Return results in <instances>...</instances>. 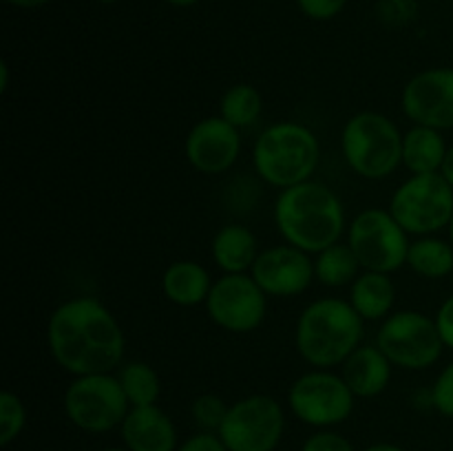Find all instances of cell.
Returning <instances> with one entry per match:
<instances>
[{
  "label": "cell",
  "instance_id": "1",
  "mask_svg": "<svg viewBox=\"0 0 453 451\" xmlns=\"http://www.w3.org/2000/svg\"><path fill=\"white\" fill-rule=\"evenodd\" d=\"M47 348L71 376L115 374L124 363L127 336L115 314L96 296H73L47 323Z\"/></svg>",
  "mask_w": 453,
  "mask_h": 451
},
{
  "label": "cell",
  "instance_id": "2",
  "mask_svg": "<svg viewBox=\"0 0 453 451\" xmlns=\"http://www.w3.org/2000/svg\"><path fill=\"white\" fill-rule=\"evenodd\" d=\"M273 217L283 241L308 255H319L332 243H339L348 228L339 195L317 180L281 190Z\"/></svg>",
  "mask_w": 453,
  "mask_h": 451
},
{
  "label": "cell",
  "instance_id": "3",
  "mask_svg": "<svg viewBox=\"0 0 453 451\" xmlns=\"http://www.w3.org/2000/svg\"><path fill=\"white\" fill-rule=\"evenodd\" d=\"M365 321L352 303L336 296L317 299L301 312L295 327L299 356L314 370H332L363 345Z\"/></svg>",
  "mask_w": 453,
  "mask_h": 451
},
{
  "label": "cell",
  "instance_id": "4",
  "mask_svg": "<svg viewBox=\"0 0 453 451\" xmlns=\"http://www.w3.org/2000/svg\"><path fill=\"white\" fill-rule=\"evenodd\" d=\"M321 162V144L310 126L292 119L270 124L252 146V166L268 186L279 190L312 180Z\"/></svg>",
  "mask_w": 453,
  "mask_h": 451
},
{
  "label": "cell",
  "instance_id": "5",
  "mask_svg": "<svg viewBox=\"0 0 453 451\" xmlns=\"http://www.w3.org/2000/svg\"><path fill=\"white\" fill-rule=\"evenodd\" d=\"M341 153L354 175L385 180L403 166V133L388 115L361 111L343 124Z\"/></svg>",
  "mask_w": 453,
  "mask_h": 451
},
{
  "label": "cell",
  "instance_id": "6",
  "mask_svg": "<svg viewBox=\"0 0 453 451\" xmlns=\"http://www.w3.org/2000/svg\"><path fill=\"white\" fill-rule=\"evenodd\" d=\"M66 420L84 433H106L122 427L131 411L127 394L115 374L73 376L62 396Z\"/></svg>",
  "mask_w": 453,
  "mask_h": 451
},
{
  "label": "cell",
  "instance_id": "7",
  "mask_svg": "<svg viewBox=\"0 0 453 451\" xmlns=\"http://www.w3.org/2000/svg\"><path fill=\"white\" fill-rule=\"evenodd\" d=\"M388 210L407 234L429 237L449 226L453 188L441 172L410 175L394 190Z\"/></svg>",
  "mask_w": 453,
  "mask_h": 451
},
{
  "label": "cell",
  "instance_id": "8",
  "mask_svg": "<svg viewBox=\"0 0 453 451\" xmlns=\"http://www.w3.org/2000/svg\"><path fill=\"white\" fill-rule=\"evenodd\" d=\"M376 345L394 367L410 371L436 365L445 349L436 321L418 310L389 314L376 332Z\"/></svg>",
  "mask_w": 453,
  "mask_h": 451
},
{
  "label": "cell",
  "instance_id": "9",
  "mask_svg": "<svg viewBox=\"0 0 453 451\" xmlns=\"http://www.w3.org/2000/svg\"><path fill=\"white\" fill-rule=\"evenodd\" d=\"M410 234L385 208H365L348 224V246L363 270L392 274L407 265Z\"/></svg>",
  "mask_w": 453,
  "mask_h": 451
},
{
  "label": "cell",
  "instance_id": "10",
  "mask_svg": "<svg viewBox=\"0 0 453 451\" xmlns=\"http://www.w3.org/2000/svg\"><path fill=\"white\" fill-rule=\"evenodd\" d=\"M357 396L332 370L301 374L288 389V407L296 420L314 429H332L354 414Z\"/></svg>",
  "mask_w": 453,
  "mask_h": 451
},
{
  "label": "cell",
  "instance_id": "11",
  "mask_svg": "<svg viewBox=\"0 0 453 451\" xmlns=\"http://www.w3.org/2000/svg\"><path fill=\"white\" fill-rule=\"evenodd\" d=\"M286 433V411L268 394H250L230 405L219 436L228 451H277Z\"/></svg>",
  "mask_w": 453,
  "mask_h": 451
},
{
  "label": "cell",
  "instance_id": "12",
  "mask_svg": "<svg viewBox=\"0 0 453 451\" xmlns=\"http://www.w3.org/2000/svg\"><path fill=\"white\" fill-rule=\"evenodd\" d=\"M206 312L217 327L234 334L255 332L268 314V294L252 274H221L206 299Z\"/></svg>",
  "mask_w": 453,
  "mask_h": 451
},
{
  "label": "cell",
  "instance_id": "13",
  "mask_svg": "<svg viewBox=\"0 0 453 451\" xmlns=\"http://www.w3.org/2000/svg\"><path fill=\"white\" fill-rule=\"evenodd\" d=\"M401 106L418 126L453 131V66H432L407 80Z\"/></svg>",
  "mask_w": 453,
  "mask_h": 451
},
{
  "label": "cell",
  "instance_id": "14",
  "mask_svg": "<svg viewBox=\"0 0 453 451\" xmlns=\"http://www.w3.org/2000/svg\"><path fill=\"white\" fill-rule=\"evenodd\" d=\"M250 274L265 294L279 299L303 294L317 279L312 256L290 243H279L261 250Z\"/></svg>",
  "mask_w": 453,
  "mask_h": 451
},
{
  "label": "cell",
  "instance_id": "15",
  "mask_svg": "<svg viewBox=\"0 0 453 451\" xmlns=\"http://www.w3.org/2000/svg\"><path fill=\"white\" fill-rule=\"evenodd\" d=\"M184 155L202 175L228 172L242 155V133L221 115L203 118L186 135Z\"/></svg>",
  "mask_w": 453,
  "mask_h": 451
},
{
  "label": "cell",
  "instance_id": "16",
  "mask_svg": "<svg viewBox=\"0 0 453 451\" xmlns=\"http://www.w3.org/2000/svg\"><path fill=\"white\" fill-rule=\"evenodd\" d=\"M119 436L128 451H177L180 447L175 423L159 405L131 407Z\"/></svg>",
  "mask_w": 453,
  "mask_h": 451
},
{
  "label": "cell",
  "instance_id": "17",
  "mask_svg": "<svg viewBox=\"0 0 453 451\" xmlns=\"http://www.w3.org/2000/svg\"><path fill=\"white\" fill-rule=\"evenodd\" d=\"M392 370L379 345H358L341 365V376L357 398H376L389 387Z\"/></svg>",
  "mask_w": 453,
  "mask_h": 451
},
{
  "label": "cell",
  "instance_id": "18",
  "mask_svg": "<svg viewBox=\"0 0 453 451\" xmlns=\"http://www.w3.org/2000/svg\"><path fill=\"white\" fill-rule=\"evenodd\" d=\"M259 241L248 226H221L211 243V255L224 274H248L259 256Z\"/></svg>",
  "mask_w": 453,
  "mask_h": 451
},
{
  "label": "cell",
  "instance_id": "19",
  "mask_svg": "<svg viewBox=\"0 0 453 451\" xmlns=\"http://www.w3.org/2000/svg\"><path fill=\"white\" fill-rule=\"evenodd\" d=\"M212 279L202 264L190 259L173 261L162 277V292L171 303L181 308H195L206 303L211 294Z\"/></svg>",
  "mask_w": 453,
  "mask_h": 451
},
{
  "label": "cell",
  "instance_id": "20",
  "mask_svg": "<svg viewBox=\"0 0 453 451\" xmlns=\"http://www.w3.org/2000/svg\"><path fill=\"white\" fill-rule=\"evenodd\" d=\"M349 303L363 321H385L392 314L396 287L389 274L363 270L349 286Z\"/></svg>",
  "mask_w": 453,
  "mask_h": 451
},
{
  "label": "cell",
  "instance_id": "21",
  "mask_svg": "<svg viewBox=\"0 0 453 451\" xmlns=\"http://www.w3.org/2000/svg\"><path fill=\"white\" fill-rule=\"evenodd\" d=\"M447 146L442 131L429 126H414L403 133V166L411 175H429L441 172L442 162L447 157Z\"/></svg>",
  "mask_w": 453,
  "mask_h": 451
},
{
  "label": "cell",
  "instance_id": "22",
  "mask_svg": "<svg viewBox=\"0 0 453 451\" xmlns=\"http://www.w3.org/2000/svg\"><path fill=\"white\" fill-rule=\"evenodd\" d=\"M407 265L418 277L438 281L453 272V246L451 241L438 239L434 234L418 237L410 243L407 250Z\"/></svg>",
  "mask_w": 453,
  "mask_h": 451
},
{
  "label": "cell",
  "instance_id": "23",
  "mask_svg": "<svg viewBox=\"0 0 453 451\" xmlns=\"http://www.w3.org/2000/svg\"><path fill=\"white\" fill-rule=\"evenodd\" d=\"M358 274H361V264L348 243H332L330 248L314 255V277L323 286H352Z\"/></svg>",
  "mask_w": 453,
  "mask_h": 451
},
{
  "label": "cell",
  "instance_id": "24",
  "mask_svg": "<svg viewBox=\"0 0 453 451\" xmlns=\"http://www.w3.org/2000/svg\"><path fill=\"white\" fill-rule=\"evenodd\" d=\"M115 376H118L131 407L157 405L159 396H162V380L153 365L144 361H128L122 363Z\"/></svg>",
  "mask_w": 453,
  "mask_h": 451
},
{
  "label": "cell",
  "instance_id": "25",
  "mask_svg": "<svg viewBox=\"0 0 453 451\" xmlns=\"http://www.w3.org/2000/svg\"><path fill=\"white\" fill-rule=\"evenodd\" d=\"M261 113H264V97L252 84H233L230 88H226L219 100V115L239 131L255 126Z\"/></svg>",
  "mask_w": 453,
  "mask_h": 451
},
{
  "label": "cell",
  "instance_id": "26",
  "mask_svg": "<svg viewBox=\"0 0 453 451\" xmlns=\"http://www.w3.org/2000/svg\"><path fill=\"white\" fill-rule=\"evenodd\" d=\"M27 427V407L13 392L0 394V445L9 447Z\"/></svg>",
  "mask_w": 453,
  "mask_h": 451
},
{
  "label": "cell",
  "instance_id": "27",
  "mask_svg": "<svg viewBox=\"0 0 453 451\" xmlns=\"http://www.w3.org/2000/svg\"><path fill=\"white\" fill-rule=\"evenodd\" d=\"M230 405L217 394H202L190 405V418L197 424L199 432L219 433L226 416H228Z\"/></svg>",
  "mask_w": 453,
  "mask_h": 451
},
{
  "label": "cell",
  "instance_id": "28",
  "mask_svg": "<svg viewBox=\"0 0 453 451\" xmlns=\"http://www.w3.org/2000/svg\"><path fill=\"white\" fill-rule=\"evenodd\" d=\"M429 398L438 414L453 420V361L447 363L441 374L436 376L432 389H429Z\"/></svg>",
  "mask_w": 453,
  "mask_h": 451
},
{
  "label": "cell",
  "instance_id": "29",
  "mask_svg": "<svg viewBox=\"0 0 453 451\" xmlns=\"http://www.w3.org/2000/svg\"><path fill=\"white\" fill-rule=\"evenodd\" d=\"M379 18L389 27L410 25L418 16V3L416 0H380Z\"/></svg>",
  "mask_w": 453,
  "mask_h": 451
},
{
  "label": "cell",
  "instance_id": "30",
  "mask_svg": "<svg viewBox=\"0 0 453 451\" xmlns=\"http://www.w3.org/2000/svg\"><path fill=\"white\" fill-rule=\"evenodd\" d=\"M301 451H357L352 440L345 438L343 433L334 432V429H317L305 438Z\"/></svg>",
  "mask_w": 453,
  "mask_h": 451
},
{
  "label": "cell",
  "instance_id": "31",
  "mask_svg": "<svg viewBox=\"0 0 453 451\" xmlns=\"http://www.w3.org/2000/svg\"><path fill=\"white\" fill-rule=\"evenodd\" d=\"M349 0H296V7L305 18L317 22H326L343 13Z\"/></svg>",
  "mask_w": 453,
  "mask_h": 451
},
{
  "label": "cell",
  "instance_id": "32",
  "mask_svg": "<svg viewBox=\"0 0 453 451\" xmlns=\"http://www.w3.org/2000/svg\"><path fill=\"white\" fill-rule=\"evenodd\" d=\"M177 451H228V447L224 445L219 433L197 432L186 438V440H181Z\"/></svg>",
  "mask_w": 453,
  "mask_h": 451
},
{
  "label": "cell",
  "instance_id": "33",
  "mask_svg": "<svg viewBox=\"0 0 453 451\" xmlns=\"http://www.w3.org/2000/svg\"><path fill=\"white\" fill-rule=\"evenodd\" d=\"M434 321H436L438 332H441V339L442 343H445V348L453 352V294H449L445 301H442L436 317H434Z\"/></svg>",
  "mask_w": 453,
  "mask_h": 451
},
{
  "label": "cell",
  "instance_id": "34",
  "mask_svg": "<svg viewBox=\"0 0 453 451\" xmlns=\"http://www.w3.org/2000/svg\"><path fill=\"white\" fill-rule=\"evenodd\" d=\"M4 3L16 9H40L51 3V0H4Z\"/></svg>",
  "mask_w": 453,
  "mask_h": 451
},
{
  "label": "cell",
  "instance_id": "35",
  "mask_svg": "<svg viewBox=\"0 0 453 451\" xmlns=\"http://www.w3.org/2000/svg\"><path fill=\"white\" fill-rule=\"evenodd\" d=\"M441 175L449 181V186L453 188V144L449 146V150H447V157H445V162H442Z\"/></svg>",
  "mask_w": 453,
  "mask_h": 451
},
{
  "label": "cell",
  "instance_id": "36",
  "mask_svg": "<svg viewBox=\"0 0 453 451\" xmlns=\"http://www.w3.org/2000/svg\"><path fill=\"white\" fill-rule=\"evenodd\" d=\"M363 451H407L401 445H394V442H374V445L365 447Z\"/></svg>",
  "mask_w": 453,
  "mask_h": 451
},
{
  "label": "cell",
  "instance_id": "37",
  "mask_svg": "<svg viewBox=\"0 0 453 451\" xmlns=\"http://www.w3.org/2000/svg\"><path fill=\"white\" fill-rule=\"evenodd\" d=\"M0 75H3V78H0V91H7L9 88V65L7 62H3V65H0Z\"/></svg>",
  "mask_w": 453,
  "mask_h": 451
},
{
  "label": "cell",
  "instance_id": "38",
  "mask_svg": "<svg viewBox=\"0 0 453 451\" xmlns=\"http://www.w3.org/2000/svg\"><path fill=\"white\" fill-rule=\"evenodd\" d=\"M164 3H168L171 7H177V9H186V7H193V4H197L199 0H164Z\"/></svg>",
  "mask_w": 453,
  "mask_h": 451
},
{
  "label": "cell",
  "instance_id": "39",
  "mask_svg": "<svg viewBox=\"0 0 453 451\" xmlns=\"http://www.w3.org/2000/svg\"><path fill=\"white\" fill-rule=\"evenodd\" d=\"M102 451H128L127 447H106V449H102Z\"/></svg>",
  "mask_w": 453,
  "mask_h": 451
},
{
  "label": "cell",
  "instance_id": "40",
  "mask_svg": "<svg viewBox=\"0 0 453 451\" xmlns=\"http://www.w3.org/2000/svg\"><path fill=\"white\" fill-rule=\"evenodd\" d=\"M447 228H449V241L453 246V217H451V221H449V226H447Z\"/></svg>",
  "mask_w": 453,
  "mask_h": 451
},
{
  "label": "cell",
  "instance_id": "41",
  "mask_svg": "<svg viewBox=\"0 0 453 451\" xmlns=\"http://www.w3.org/2000/svg\"><path fill=\"white\" fill-rule=\"evenodd\" d=\"M97 3H100V4H118L119 0H97Z\"/></svg>",
  "mask_w": 453,
  "mask_h": 451
}]
</instances>
